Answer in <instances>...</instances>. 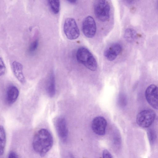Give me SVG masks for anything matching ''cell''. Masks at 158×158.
<instances>
[{"label": "cell", "mask_w": 158, "mask_h": 158, "mask_svg": "<svg viewBox=\"0 0 158 158\" xmlns=\"http://www.w3.org/2000/svg\"><path fill=\"white\" fill-rule=\"evenodd\" d=\"M76 58L77 61L86 68L92 71H95L97 69V64L94 57L86 48L81 47L76 52Z\"/></svg>", "instance_id": "obj_2"}, {"label": "cell", "mask_w": 158, "mask_h": 158, "mask_svg": "<svg viewBox=\"0 0 158 158\" xmlns=\"http://www.w3.org/2000/svg\"><path fill=\"white\" fill-rule=\"evenodd\" d=\"M102 156L103 158H113L110 153L106 149L103 150Z\"/></svg>", "instance_id": "obj_22"}, {"label": "cell", "mask_w": 158, "mask_h": 158, "mask_svg": "<svg viewBox=\"0 0 158 158\" xmlns=\"http://www.w3.org/2000/svg\"><path fill=\"white\" fill-rule=\"evenodd\" d=\"M122 50V45L119 43H115L105 49L104 54L107 60L109 61H113L120 54Z\"/></svg>", "instance_id": "obj_10"}, {"label": "cell", "mask_w": 158, "mask_h": 158, "mask_svg": "<svg viewBox=\"0 0 158 158\" xmlns=\"http://www.w3.org/2000/svg\"><path fill=\"white\" fill-rule=\"evenodd\" d=\"M48 2L52 12L54 14H58L60 9V1L58 0H49L48 1Z\"/></svg>", "instance_id": "obj_16"}, {"label": "cell", "mask_w": 158, "mask_h": 158, "mask_svg": "<svg viewBox=\"0 0 158 158\" xmlns=\"http://www.w3.org/2000/svg\"><path fill=\"white\" fill-rule=\"evenodd\" d=\"M66 158H75V157L72 153H68L66 155Z\"/></svg>", "instance_id": "obj_24"}, {"label": "cell", "mask_w": 158, "mask_h": 158, "mask_svg": "<svg viewBox=\"0 0 158 158\" xmlns=\"http://www.w3.org/2000/svg\"><path fill=\"white\" fill-rule=\"evenodd\" d=\"M148 135L150 143H153L156 138V134L155 131L152 129H149L148 131Z\"/></svg>", "instance_id": "obj_19"}, {"label": "cell", "mask_w": 158, "mask_h": 158, "mask_svg": "<svg viewBox=\"0 0 158 158\" xmlns=\"http://www.w3.org/2000/svg\"><path fill=\"white\" fill-rule=\"evenodd\" d=\"M118 105L120 107L124 106L126 104V98L125 96L123 94H120L118 96Z\"/></svg>", "instance_id": "obj_18"}, {"label": "cell", "mask_w": 158, "mask_h": 158, "mask_svg": "<svg viewBox=\"0 0 158 158\" xmlns=\"http://www.w3.org/2000/svg\"><path fill=\"white\" fill-rule=\"evenodd\" d=\"M12 66L13 72L16 77L21 83H24L26 80L23 73L22 64L19 62L14 61L12 62Z\"/></svg>", "instance_id": "obj_11"}, {"label": "cell", "mask_w": 158, "mask_h": 158, "mask_svg": "<svg viewBox=\"0 0 158 158\" xmlns=\"http://www.w3.org/2000/svg\"><path fill=\"white\" fill-rule=\"evenodd\" d=\"M155 117L156 114L153 110L151 109L144 110L137 114L136 122L141 127H148L152 123Z\"/></svg>", "instance_id": "obj_5"}, {"label": "cell", "mask_w": 158, "mask_h": 158, "mask_svg": "<svg viewBox=\"0 0 158 158\" xmlns=\"http://www.w3.org/2000/svg\"><path fill=\"white\" fill-rule=\"evenodd\" d=\"M0 154L1 156L4 154L6 142V132L3 127L0 126Z\"/></svg>", "instance_id": "obj_14"}, {"label": "cell", "mask_w": 158, "mask_h": 158, "mask_svg": "<svg viewBox=\"0 0 158 158\" xmlns=\"http://www.w3.org/2000/svg\"><path fill=\"white\" fill-rule=\"evenodd\" d=\"M0 76L4 75L5 73L6 67L3 60L1 57L0 58Z\"/></svg>", "instance_id": "obj_21"}, {"label": "cell", "mask_w": 158, "mask_h": 158, "mask_svg": "<svg viewBox=\"0 0 158 158\" xmlns=\"http://www.w3.org/2000/svg\"><path fill=\"white\" fill-rule=\"evenodd\" d=\"M82 30L84 35L87 38H91L95 35L96 26L93 17L88 16L85 18L82 23Z\"/></svg>", "instance_id": "obj_7"}, {"label": "cell", "mask_w": 158, "mask_h": 158, "mask_svg": "<svg viewBox=\"0 0 158 158\" xmlns=\"http://www.w3.org/2000/svg\"><path fill=\"white\" fill-rule=\"evenodd\" d=\"M7 158H19V157L16 152L11 151L9 152Z\"/></svg>", "instance_id": "obj_23"}, {"label": "cell", "mask_w": 158, "mask_h": 158, "mask_svg": "<svg viewBox=\"0 0 158 158\" xmlns=\"http://www.w3.org/2000/svg\"><path fill=\"white\" fill-rule=\"evenodd\" d=\"M110 5L108 1H96L94 4V11L96 17L100 21L104 22L110 18Z\"/></svg>", "instance_id": "obj_3"}, {"label": "cell", "mask_w": 158, "mask_h": 158, "mask_svg": "<svg viewBox=\"0 0 158 158\" xmlns=\"http://www.w3.org/2000/svg\"><path fill=\"white\" fill-rule=\"evenodd\" d=\"M145 96L149 105L155 109L158 110V87L152 84L146 89Z\"/></svg>", "instance_id": "obj_8"}, {"label": "cell", "mask_w": 158, "mask_h": 158, "mask_svg": "<svg viewBox=\"0 0 158 158\" xmlns=\"http://www.w3.org/2000/svg\"><path fill=\"white\" fill-rule=\"evenodd\" d=\"M53 143V138L50 132L46 129L42 128L35 134L32 144L35 151L43 156L50 150Z\"/></svg>", "instance_id": "obj_1"}, {"label": "cell", "mask_w": 158, "mask_h": 158, "mask_svg": "<svg viewBox=\"0 0 158 158\" xmlns=\"http://www.w3.org/2000/svg\"><path fill=\"white\" fill-rule=\"evenodd\" d=\"M67 1L71 3L74 4L76 3L77 1L76 0H67Z\"/></svg>", "instance_id": "obj_25"}, {"label": "cell", "mask_w": 158, "mask_h": 158, "mask_svg": "<svg viewBox=\"0 0 158 158\" xmlns=\"http://www.w3.org/2000/svg\"><path fill=\"white\" fill-rule=\"evenodd\" d=\"M39 44L38 40L37 39L33 41L30 44L29 48V51L30 52H35L37 49Z\"/></svg>", "instance_id": "obj_20"}, {"label": "cell", "mask_w": 158, "mask_h": 158, "mask_svg": "<svg viewBox=\"0 0 158 158\" xmlns=\"http://www.w3.org/2000/svg\"><path fill=\"white\" fill-rule=\"evenodd\" d=\"M112 141L114 146L117 149L120 148L122 143L121 137L119 133L115 132L112 137Z\"/></svg>", "instance_id": "obj_17"}, {"label": "cell", "mask_w": 158, "mask_h": 158, "mask_svg": "<svg viewBox=\"0 0 158 158\" xmlns=\"http://www.w3.org/2000/svg\"><path fill=\"white\" fill-rule=\"evenodd\" d=\"M63 30L66 37L70 40L77 39L80 35L79 29L75 20L73 18H69L65 19Z\"/></svg>", "instance_id": "obj_4"}, {"label": "cell", "mask_w": 158, "mask_h": 158, "mask_svg": "<svg viewBox=\"0 0 158 158\" xmlns=\"http://www.w3.org/2000/svg\"><path fill=\"white\" fill-rule=\"evenodd\" d=\"M19 94L17 88L14 85L9 86L6 92V100L9 104H12L17 100Z\"/></svg>", "instance_id": "obj_12"}, {"label": "cell", "mask_w": 158, "mask_h": 158, "mask_svg": "<svg viewBox=\"0 0 158 158\" xmlns=\"http://www.w3.org/2000/svg\"><path fill=\"white\" fill-rule=\"evenodd\" d=\"M107 121L103 117L97 116L93 120L91 127L93 131L99 135H104L106 133Z\"/></svg>", "instance_id": "obj_9"}, {"label": "cell", "mask_w": 158, "mask_h": 158, "mask_svg": "<svg viewBox=\"0 0 158 158\" xmlns=\"http://www.w3.org/2000/svg\"><path fill=\"white\" fill-rule=\"evenodd\" d=\"M124 35L125 39L127 41L132 42L136 39L137 34L134 29L131 28H127L125 30Z\"/></svg>", "instance_id": "obj_15"}, {"label": "cell", "mask_w": 158, "mask_h": 158, "mask_svg": "<svg viewBox=\"0 0 158 158\" xmlns=\"http://www.w3.org/2000/svg\"><path fill=\"white\" fill-rule=\"evenodd\" d=\"M54 125L60 139L63 142H65L68 135V130L65 118L62 116L57 117L55 120Z\"/></svg>", "instance_id": "obj_6"}, {"label": "cell", "mask_w": 158, "mask_h": 158, "mask_svg": "<svg viewBox=\"0 0 158 158\" xmlns=\"http://www.w3.org/2000/svg\"><path fill=\"white\" fill-rule=\"evenodd\" d=\"M46 89L47 93L50 97H52L55 95L56 93L55 80L53 72H52L49 76Z\"/></svg>", "instance_id": "obj_13"}]
</instances>
